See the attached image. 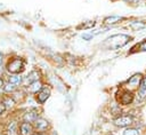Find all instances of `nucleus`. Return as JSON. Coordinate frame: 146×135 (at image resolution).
<instances>
[{"label":"nucleus","mask_w":146,"mask_h":135,"mask_svg":"<svg viewBox=\"0 0 146 135\" xmlns=\"http://www.w3.org/2000/svg\"><path fill=\"white\" fill-rule=\"evenodd\" d=\"M95 25V22L92 21V22H88V23H86V24H82V25H80L79 27H83V29H90V27H92Z\"/></svg>","instance_id":"20"},{"label":"nucleus","mask_w":146,"mask_h":135,"mask_svg":"<svg viewBox=\"0 0 146 135\" xmlns=\"http://www.w3.org/2000/svg\"><path fill=\"white\" fill-rule=\"evenodd\" d=\"M3 104L6 105V108H9V106H13V104H14V101H13L11 98L7 97V98L3 101Z\"/></svg>","instance_id":"19"},{"label":"nucleus","mask_w":146,"mask_h":135,"mask_svg":"<svg viewBox=\"0 0 146 135\" xmlns=\"http://www.w3.org/2000/svg\"><path fill=\"white\" fill-rule=\"evenodd\" d=\"M1 64H2V56L0 55V66H1Z\"/></svg>","instance_id":"26"},{"label":"nucleus","mask_w":146,"mask_h":135,"mask_svg":"<svg viewBox=\"0 0 146 135\" xmlns=\"http://www.w3.org/2000/svg\"><path fill=\"white\" fill-rule=\"evenodd\" d=\"M22 77L19 76V74H15V76H11V77H9V82H11V84H14V85H19L21 82H22Z\"/></svg>","instance_id":"14"},{"label":"nucleus","mask_w":146,"mask_h":135,"mask_svg":"<svg viewBox=\"0 0 146 135\" xmlns=\"http://www.w3.org/2000/svg\"><path fill=\"white\" fill-rule=\"evenodd\" d=\"M24 119L26 122H32V121H35L38 119V112L35 110H32V111H29L25 113L24 116Z\"/></svg>","instance_id":"10"},{"label":"nucleus","mask_w":146,"mask_h":135,"mask_svg":"<svg viewBox=\"0 0 146 135\" xmlns=\"http://www.w3.org/2000/svg\"><path fill=\"white\" fill-rule=\"evenodd\" d=\"M48 121L46 120V119H42V118H38L35 121H34V126H35V128L38 129V130H44V129H47V127H48Z\"/></svg>","instance_id":"7"},{"label":"nucleus","mask_w":146,"mask_h":135,"mask_svg":"<svg viewBox=\"0 0 146 135\" xmlns=\"http://www.w3.org/2000/svg\"><path fill=\"white\" fill-rule=\"evenodd\" d=\"M132 124V117L131 116H120L114 120V125L117 127H127Z\"/></svg>","instance_id":"3"},{"label":"nucleus","mask_w":146,"mask_h":135,"mask_svg":"<svg viewBox=\"0 0 146 135\" xmlns=\"http://www.w3.org/2000/svg\"><path fill=\"white\" fill-rule=\"evenodd\" d=\"M26 80H27L30 84H33V82L38 81V80H39V72H38V71H32V72H30L29 76H27V78H26Z\"/></svg>","instance_id":"11"},{"label":"nucleus","mask_w":146,"mask_h":135,"mask_svg":"<svg viewBox=\"0 0 146 135\" xmlns=\"http://www.w3.org/2000/svg\"><path fill=\"white\" fill-rule=\"evenodd\" d=\"M34 135H42V134H34Z\"/></svg>","instance_id":"28"},{"label":"nucleus","mask_w":146,"mask_h":135,"mask_svg":"<svg viewBox=\"0 0 146 135\" xmlns=\"http://www.w3.org/2000/svg\"><path fill=\"white\" fill-rule=\"evenodd\" d=\"M7 70L9 72H11V73H19V72H22L24 70V61L22 58H19V57L11 59L8 63V65H7Z\"/></svg>","instance_id":"2"},{"label":"nucleus","mask_w":146,"mask_h":135,"mask_svg":"<svg viewBox=\"0 0 146 135\" xmlns=\"http://www.w3.org/2000/svg\"><path fill=\"white\" fill-rule=\"evenodd\" d=\"M130 26L135 30H139V29H143L145 27V23H141V22H132L130 23Z\"/></svg>","instance_id":"17"},{"label":"nucleus","mask_w":146,"mask_h":135,"mask_svg":"<svg viewBox=\"0 0 146 135\" xmlns=\"http://www.w3.org/2000/svg\"><path fill=\"white\" fill-rule=\"evenodd\" d=\"M140 132L137 128H127L123 132V135H139Z\"/></svg>","instance_id":"16"},{"label":"nucleus","mask_w":146,"mask_h":135,"mask_svg":"<svg viewBox=\"0 0 146 135\" xmlns=\"http://www.w3.org/2000/svg\"><path fill=\"white\" fill-rule=\"evenodd\" d=\"M52 135H56V134H52Z\"/></svg>","instance_id":"29"},{"label":"nucleus","mask_w":146,"mask_h":135,"mask_svg":"<svg viewBox=\"0 0 146 135\" xmlns=\"http://www.w3.org/2000/svg\"><path fill=\"white\" fill-rule=\"evenodd\" d=\"M92 37H94L92 33H84V34H82V39H83V40H87V41L90 40Z\"/></svg>","instance_id":"21"},{"label":"nucleus","mask_w":146,"mask_h":135,"mask_svg":"<svg viewBox=\"0 0 146 135\" xmlns=\"http://www.w3.org/2000/svg\"><path fill=\"white\" fill-rule=\"evenodd\" d=\"M49 95H50V89L47 88V87H42L41 90H40V92L38 93V95H36V100H38L40 103H43L44 101H47V98L49 97Z\"/></svg>","instance_id":"5"},{"label":"nucleus","mask_w":146,"mask_h":135,"mask_svg":"<svg viewBox=\"0 0 146 135\" xmlns=\"http://www.w3.org/2000/svg\"><path fill=\"white\" fill-rule=\"evenodd\" d=\"M146 50V40H143L141 42H139L138 45H136L135 47H132V50L130 53H135V51H145Z\"/></svg>","instance_id":"12"},{"label":"nucleus","mask_w":146,"mask_h":135,"mask_svg":"<svg viewBox=\"0 0 146 135\" xmlns=\"http://www.w3.org/2000/svg\"><path fill=\"white\" fill-rule=\"evenodd\" d=\"M130 40H131V37L127 34H114L105 40L104 46L107 49H119L123 47L127 42H129Z\"/></svg>","instance_id":"1"},{"label":"nucleus","mask_w":146,"mask_h":135,"mask_svg":"<svg viewBox=\"0 0 146 135\" xmlns=\"http://www.w3.org/2000/svg\"><path fill=\"white\" fill-rule=\"evenodd\" d=\"M1 92H2V89H1V88H0V94H1Z\"/></svg>","instance_id":"27"},{"label":"nucleus","mask_w":146,"mask_h":135,"mask_svg":"<svg viewBox=\"0 0 146 135\" xmlns=\"http://www.w3.org/2000/svg\"><path fill=\"white\" fill-rule=\"evenodd\" d=\"M124 1H127V2H132V3H135V2H137L138 0H124Z\"/></svg>","instance_id":"24"},{"label":"nucleus","mask_w":146,"mask_h":135,"mask_svg":"<svg viewBox=\"0 0 146 135\" xmlns=\"http://www.w3.org/2000/svg\"><path fill=\"white\" fill-rule=\"evenodd\" d=\"M5 109H6V105H5L3 103H0V114L5 111Z\"/></svg>","instance_id":"22"},{"label":"nucleus","mask_w":146,"mask_h":135,"mask_svg":"<svg viewBox=\"0 0 146 135\" xmlns=\"http://www.w3.org/2000/svg\"><path fill=\"white\" fill-rule=\"evenodd\" d=\"M15 85L14 84H11V82H9V84H6L5 86H3V89L6 90V92H14L15 90Z\"/></svg>","instance_id":"18"},{"label":"nucleus","mask_w":146,"mask_h":135,"mask_svg":"<svg viewBox=\"0 0 146 135\" xmlns=\"http://www.w3.org/2000/svg\"><path fill=\"white\" fill-rule=\"evenodd\" d=\"M141 82H143V84H144V85L146 86V76H145V77L143 78V81H141Z\"/></svg>","instance_id":"25"},{"label":"nucleus","mask_w":146,"mask_h":135,"mask_svg":"<svg viewBox=\"0 0 146 135\" xmlns=\"http://www.w3.org/2000/svg\"><path fill=\"white\" fill-rule=\"evenodd\" d=\"M32 126L30 125V122H23L21 125V134L22 135H32Z\"/></svg>","instance_id":"8"},{"label":"nucleus","mask_w":146,"mask_h":135,"mask_svg":"<svg viewBox=\"0 0 146 135\" xmlns=\"http://www.w3.org/2000/svg\"><path fill=\"white\" fill-rule=\"evenodd\" d=\"M41 88H42V85H41L39 81H35V82L31 84V86H30V89H31L33 93H38V92H40Z\"/></svg>","instance_id":"15"},{"label":"nucleus","mask_w":146,"mask_h":135,"mask_svg":"<svg viewBox=\"0 0 146 135\" xmlns=\"http://www.w3.org/2000/svg\"><path fill=\"white\" fill-rule=\"evenodd\" d=\"M133 101V93L130 90H123L121 93V96L119 98V102L122 105H128Z\"/></svg>","instance_id":"4"},{"label":"nucleus","mask_w":146,"mask_h":135,"mask_svg":"<svg viewBox=\"0 0 146 135\" xmlns=\"http://www.w3.org/2000/svg\"><path fill=\"white\" fill-rule=\"evenodd\" d=\"M141 81H143L141 74H140V73H136V74H133V76L128 80V84H129V85H132L133 87H137V86H139V85L141 84Z\"/></svg>","instance_id":"6"},{"label":"nucleus","mask_w":146,"mask_h":135,"mask_svg":"<svg viewBox=\"0 0 146 135\" xmlns=\"http://www.w3.org/2000/svg\"><path fill=\"white\" fill-rule=\"evenodd\" d=\"M5 86V84H3V81H2V79L0 78V88H2Z\"/></svg>","instance_id":"23"},{"label":"nucleus","mask_w":146,"mask_h":135,"mask_svg":"<svg viewBox=\"0 0 146 135\" xmlns=\"http://www.w3.org/2000/svg\"><path fill=\"white\" fill-rule=\"evenodd\" d=\"M124 19V17H122V16H116V15H112V16H108V17H106L105 19H104V23L105 24H115V23H117V22H120V21H123Z\"/></svg>","instance_id":"9"},{"label":"nucleus","mask_w":146,"mask_h":135,"mask_svg":"<svg viewBox=\"0 0 146 135\" xmlns=\"http://www.w3.org/2000/svg\"><path fill=\"white\" fill-rule=\"evenodd\" d=\"M138 98L139 100H145L146 98V86L143 82L139 85V88H138Z\"/></svg>","instance_id":"13"}]
</instances>
